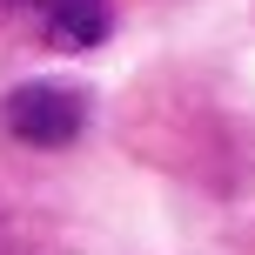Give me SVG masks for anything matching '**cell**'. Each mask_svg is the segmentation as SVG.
I'll return each instance as SVG.
<instances>
[{"label":"cell","mask_w":255,"mask_h":255,"mask_svg":"<svg viewBox=\"0 0 255 255\" xmlns=\"http://www.w3.org/2000/svg\"><path fill=\"white\" fill-rule=\"evenodd\" d=\"M0 121L27 148H67L88 128V94L67 88V81H20L7 94V108H0Z\"/></svg>","instance_id":"obj_1"},{"label":"cell","mask_w":255,"mask_h":255,"mask_svg":"<svg viewBox=\"0 0 255 255\" xmlns=\"http://www.w3.org/2000/svg\"><path fill=\"white\" fill-rule=\"evenodd\" d=\"M40 27H47V47L88 54V47L108 40L115 13H108V0H40Z\"/></svg>","instance_id":"obj_2"},{"label":"cell","mask_w":255,"mask_h":255,"mask_svg":"<svg viewBox=\"0 0 255 255\" xmlns=\"http://www.w3.org/2000/svg\"><path fill=\"white\" fill-rule=\"evenodd\" d=\"M0 7H27V0H0Z\"/></svg>","instance_id":"obj_3"}]
</instances>
